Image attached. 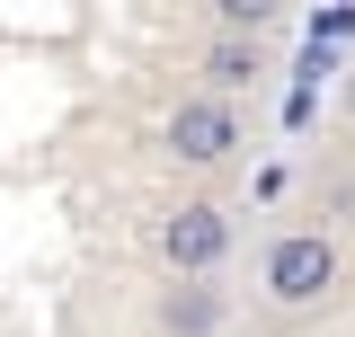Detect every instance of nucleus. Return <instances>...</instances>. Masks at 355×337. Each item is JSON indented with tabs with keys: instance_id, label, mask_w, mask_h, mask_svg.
<instances>
[{
	"instance_id": "nucleus-1",
	"label": "nucleus",
	"mask_w": 355,
	"mask_h": 337,
	"mask_svg": "<svg viewBox=\"0 0 355 337\" xmlns=\"http://www.w3.org/2000/svg\"><path fill=\"white\" fill-rule=\"evenodd\" d=\"M329 284H338V249H329L320 231H293V240L266 249V293L275 302H320Z\"/></svg>"
},
{
	"instance_id": "nucleus-2",
	"label": "nucleus",
	"mask_w": 355,
	"mask_h": 337,
	"mask_svg": "<svg viewBox=\"0 0 355 337\" xmlns=\"http://www.w3.org/2000/svg\"><path fill=\"white\" fill-rule=\"evenodd\" d=\"M231 142H240V125H231V107H222V98H187V107L169 116V151H178L187 168H214Z\"/></svg>"
},
{
	"instance_id": "nucleus-3",
	"label": "nucleus",
	"mask_w": 355,
	"mask_h": 337,
	"mask_svg": "<svg viewBox=\"0 0 355 337\" xmlns=\"http://www.w3.org/2000/svg\"><path fill=\"white\" fill-rule=\"evenodd\" d=\"M160 249H169V266H187V275L222 266V249H231V222H222V205H178V213H169V231H160Z\"/></svg>"
},
{
	"instance_id": "nucleus-4",
	"label": "nucleus",
	"mask_w": 355,
	"mask_h": 337,
	"mask_svg": "<svg viewBox=\"0 0 355 337\" xmlns=\"http://www.w3.org/2000/svg\"><path fill=\"white\" fill-rule=\"evenodd\" d=\"M205 71H214V80H258V36H222L214 53H205Z\"/></svg>"
},
{
	"instance_id": "nucleus-5",
	"label": "nucleus",
	"mask_w": 355,
	"mask_h": 337,
	"mask_svg": "<svg viewBox=\"0 0 355 337\" xmlns=\"http://www.w3.org/2000/svg\"><path fill=\"white\" fill-rule=\"evenodd\" d=\"M338 36H355V9H347V0L311 18V53H329V44H338Z\"/></svg>"
},
{
	"instance_id": "nucleus-6",
	"label": "nucleus",
	"mask_w": 355,
	"mask_h": 337,
	"mask_svg": "<svg viewBox=\"0 0 355 337\" xmlns=\"http://www.w3.org/2000/svg\"><path fill=\"white\" fill-rule=\"evenodd\" d=\"M169 329H214V293H187V302H169Z\"/></svg>"
},
{
	"instance_id": "nucleus-7",
	"label": "nucleus",
	"mask_w": 355,
	"mask_h": 337,
	"mask_svg": "<svg viewBox=\"0 0 355 337\" xmlns=\"http://www.w3.org/2000/svg\"><path fill=\"white\" fill-rule=\"evenodd\" d=\"M347 98H355V80H347Z\"/></svg>"
}]
</instances>
